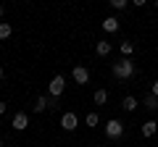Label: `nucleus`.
I'll list each match as a JSON object with an SVG mask.
<instances>
[{"instance_id":"nucleus-18","label":"nucleus","mask_w":158,"mask_h":147,"mask_svg":"<svg viewBox=\"0 0 158 147\" xmlns=\"http://www.w3.org/2000/svg\"><path fill=\"white\" fill-rule=\"evenodd\" d=\"M48 108L56 110V108H58V97H48Z\"/></svg>"},{"instance_id":"nucleus-16","label":"nucleus","mask_w":158,"mask_h":147,"mask_svg":"<svg viewBox=\"0 0 158 147\" xmlns=\"http://www.w3.org/2000/svg\"><path fill=\"white\" fill-rule=\"evenodd\" d=\"M106 100H108V92H106V89H98V92H95V102H98V105H103Z\"/></svg>"},{"instance_id":"nucleus-4","label":"nucleus","mask_w":158,"mask_h":147,"mask_svg":"<svg viewBox=\"0 0 158 147\" xmlns=\"http://www.w3.org/2000/svg\"><path fill=\"white\" fill-rule=\"evenodd\" d=\"M61 126H63L66 131H74V129L79 126V118H77V113H71V110H69V113H63V116H61Z\"/></svg>"},{"instance_id":"nucleus-7","label":"nucleus","mask_w":158,"mask_h":147,"mask_svg":"<svg viewBox=\"0 0 158 147\" xmlns=\"http://www.w3.org/2000/svg\"><path fill=\"white\" fill-rule=\"evenodd\" d=\"M121 108H124L127 113H135L137 108H140V102H137V97H132V95H127L124 100H121Z\"/></svg>"},{"instance_id":"nucleus-20","label":"nucleus","mask_w":158,"mask_h":147,"mask_svg":"<svg viewBox=\"0 0 158 147\" xmlns=\"http://www.w3.org/2000/svg\"><path fill=\"white\" fill-rule=\"evenodd\" d=\"M153 95L158 97V81H153Z\"/></svg>"},{"instance_id":"nucleus-17","label":"nucleus","mask_w":158,"mask_h":147,"mask_svg":"<svg viewBox=\"0 0 158 147\" xmlns=\"http://www.w3.org/2000/svg\"><path fill=\"white\" fill-rule=\"evenodd\" d=\"M111 6L116 8V11H124V8H127V0H111Z\"/></svg>"},{"instance_id":"nucleus-6","label":"nucleus","mask_w":158,"mask_h":147,"mask_svg":"<svg viewBox=\"0 0 158 147\" xmlns=\"http://www.w3.org/2000/svg\"><path fill=\"white\" fill-rule=\"evenodd\" d=\"M11 126H13L16 131H24V129L29 126V118H27V113H16V116H13V121H11Z\"/></svg>"},{"instance_id":"nucleus-24","label":"nucleus","mask_w":158,"mask_h":147,"mask_svg":"<svg viewBox=\"0 0 158 147\" xmlns=\"http://www.w3.org/2000/svg\"><path fill=\"white\" fill-rule=\"evenodd\" d=\"M0 147H3V142H0Z\"/></svg>"},{"instance_id":"nucleus-12","label":"nucleus","mask_w":158,"mask_h":147,"mask_svg":"<svg viewBox=\"0 0 158 147\" xmlns=\"http://www.w3.org/2000/svg\"><path fill=\"white\" fill-rule=\"evenodd\" d=\"M45 108H48V97H45V95H40L37 100H34V113H42Z\"/></svg>"},{"instance_id":"nucleus-22","label":"nucleus","mask_w":158,"mask_h":147,"mask_svg":"<svg viewBox=\"0 0 158 147\" xmlns=\"http://www.w3.org/2000/svg\"><path fill=\"white\" fill-rule=\"evenodd\" d=\"M0 16H3V6H0Z\"/></svg>"},{"instance_id":"nucleus-9","label":"nucleus","mask_w":158,"mask_h":147,"mask_svg":"<svg viewBox=\"0 0 158 147\" xmlns=\"http://www.w3.org/2000/svg\"><path fill=\"white\" fill-rule=\"evenodd\" d=\"M95 53H98V55H103V58H106V55H111V42H108V40H98Z\"/></svg>"},{"instance_id":"nucleus-3","label":"nucleus","mask_w":158,"mask_h":147,"mask_svg":"<svg viewBox=\"0 0 158 147\" xmlns=\"http://www.w3.org/2000/svg\"><path fill=\"white\" fill-rule=\"evenodd\" d=\"M63 89H66V79H63L61 74H56L50 79V84H48V92H50V97H61Z\"/></svg>"},{"instance_id":"nucleus-23","label":"nucleus","mask_w":158,"mask_h":147,"mask_svg":"<svg viewBox=\"0 0 158 147\" xmlns=\"http://www.w3.org/2000/svg\"><path fill=\"white\" fill-rule=\"evenodd\" d=\"M92 147H100V145H92Z\"/></svg>"},{"instance_id":"nucleus-2","label":"nucleus","mask_w":158,"mask_h":147,"mask_svg":"<svg viewBox=\"0 0 158 147\" xmlns=\"http://www.w3.org/2000/svg\"><path fill=\"white\" fill-rule=\"evenodd\" d=\"M121 134H124V124L118 118H111L106 124V137L108 139H121Z\"/></svg>"},{"instance_id":"nucleus-8","label":"nucleus","mask_w":158,"mask_h":147,"mask_svg":"<svg viewBox=\"0 0 158 147\" xmlns=\"http://www.w3.org/2000/svg\"><path fill=\"white\" fill-rule=\"evenodd\" d=\"M158 131V121H145V124L140 126V134L142 137H153Z\"/></svg>"},{"instance_id":"nucleus-19","label":"nucleus","mask_w":158,"mask_h":147,"mask_svg":"<svg viewBox=\"0 0 158 147\" xmlns=\"http://www.w3.org/2000/svg\"><path fill=\"white\" fill-rule=\"evenodd\" d=\"M6 108H8V105H6V100H0V113H6Z\"/></svg>"},{"instance_id":"nucleus-11","label":"nucleus","mask_w":158,"mask_h":147,"mask_svg":"<svg viewBox=\"0 0 158 147\" xmlns=\"http://www.w3.org/2000/svg\"><path fill=\"white\" fill-rule=\"evenodd\" d=\"M145 108H148V110H158V97L153 95V92L145 95Z\"/></svg>"},{"instance_id":"nucleus-1","label":"nucleus","mask_w":158,"mask_h":147,"mask_svg":"<svg viewBox=\"0 0 158 147\" xmlns=\"http://www.w3.org/2000/svg\"><path fill=\"white\" fill-rule=\"evenodd\" d=\"M111 74L116 76L118 81H127V79L135 76V63H132L129 58H121V61H116V63L111 66Z\"/></svg>"},{"instance_id":"nucleus-5","label":"nucleus","mask_w":158,"mask_h":147,"mask_svg":"<svg viewBox=\"0 0 158 147\" xmlns=\"http://www.w3.org/2000/svg\"><path fill=\"white\" fill-rule=\"evenodd\" d=\"M71 76H74L77 84H87V81H90V71H87L85 66H77V68L71 71Z\"/></svg>"},{"instance_id":"nucleus-13","label":"nucleus","mask_w":158,"mask_h":147,"mask_svg":"<svg viewBox=\"0 0 158 147\" xmlns=\"http://www.w3.org/2000/svg\"><path fill=\"white\" fill-rule=\"evenodd\" d=\"M11 32H13V29H11V24H8V21L0 24V40H8V37H11Z\"/></svg>"},{"instance_id":"nucleus-10","label":"nucleus","mask_w":158,"mask_h":147,"mask_svg":"<svg viewBox=\"0 0 158 147\" xmlns=\"http://www.w3.org/2000/svg\"><path fill=\"white\" fill-rule=\"evenodd\" d=\"M103 29L106 32H118V18H113V16H108V18H103Z\"/></svg>"},{"instance_id":"nucleus-14","label":"nucleus","mask_w":158,"mask_h":147,"mask_svg":"<svg viewBox=\"0 0 158 147\" xmlns=\"http://www.w3.org/2000/svg\"><path fill=\"white\" fill-rule=\"evenodd\" d=\"M121 53H124V58H129L132 53H135V42H129V40L121 42Z\"/></svg>"},{"instance_id":"nucleus-21","label":"nucleus","mask_w":158,"mask_h":147,"mask_svg":"<svg viewBox=\"0 0 158 147\" xmlns=\"http://www.w3.org/2000/svg\"><path fill=\"white\" fill-rule=\"evenodd\" d=\"M0 79H3V68H0Z\"/></svg>"},{"instance_id":"nucleus-15","label":"nucleus","mask_w":158,"mask_h":147,"mask_svg":"<svg viewBox=\"0 0 158 147\" xmlns=\"http://www.w3.org/2000/svg\"><path fill=\"white\" fill-rule=\"evenodd\" d=\"M98 124H100V116H98V113H87V126H90V129H95Z\"/></svg>"}]
</instances>
